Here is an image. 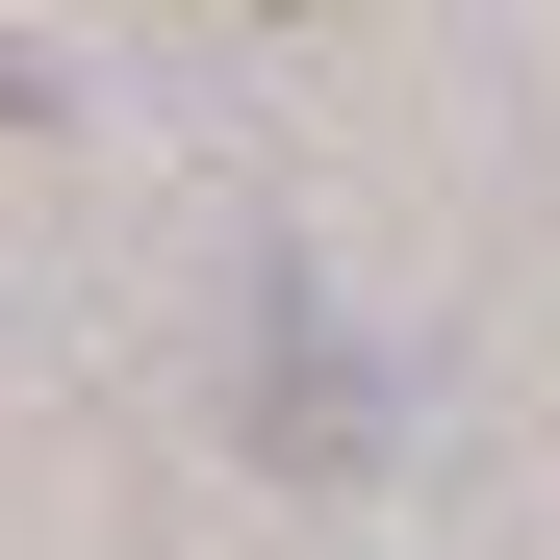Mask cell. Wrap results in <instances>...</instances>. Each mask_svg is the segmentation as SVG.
Listing matches in <instances>:
<instances>
[{"label": "cell", "instance_id": "6da1fadb", "mask_svg": "<svg viewBox=\"0 0 560 560\" xmlns=\"http://www.w3.org/2000/svg\"><path fill=\"white\" fill-rule=\"evenodd\" d=\"M26 103H51V77H26V51H0V128H26Z\"/></svg>", "mask_w": 560, "mask_h": 560}]
</instances>
